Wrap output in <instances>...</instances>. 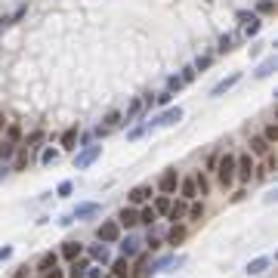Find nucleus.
Returning a JSON list of instances; mask_svg holds the SVG:
<instances>
[{
  "label": "nucleus",
  "mask_w": 278,
  "mask_h": 278,
  "mask_svg": "<svg viewBox=\"0 0 278 278\" xmlns=\"http://www.w3.org/2000/svg\"><path fill=\"white\" fill-rule=\"evenodd\" d=\"M195 186H198V195H207V189H210V183H207V176H204V173H198V176H195Z\"/></svg>",
  "instance_id": "nucleus-30"
},
{
  "label": "nucleus",
  "mask_w": 278,
  "mask_h": 278,
  "mask_svg": "<svg viewBox=\"0 0 278 278\" xmlns=\"http://www.w3.org/2000/svg\"><path fill=\"white\" fill-rule=\"evenodd\" d=\"M189 216L192 219H201V216H204V204H192L189 207Z\"/></svg>",
  "instance_id": "nucleus-38"
},
{
  "label": "nucleus",
  "mask_w": 278,
  "mask_h": 278,
  "mask_svg": "<svg viewBox=\"0 0 278 278\" xmlns=\"http://www.w3.org/2000/svg\"><path fill=\"white\" fill-rule=\"evenodd\" d=\"M46 278H65V275H62V269H49V272H46Z\"/></svg>",
  "instance_id": "nucleus-45"
},
{
  "label": "nucleus",
  "mask_w": 278,
  "mask_h": 278,
  "mask_svg": "<svg viewBox=\"0 0 278 278\" xmlns=\"http://www.w3.org/2000/svg\"><path fill=\"white\" fill-rule=\"evenodd\" d=\"M180 87H183V81H180V78H170V81H167V93H173V90H180Z\"/></svg>",
  "instance_id": "nucleus-41"
},
{
  "label": "nucleus",
  "mask_w": 278,
  "mask_h": 278,
  "mask_svg": "<svg viewBox=\"0 0 278 278\" xmlns=\"http://www.w3.org/2000/svg\"><path fill=\"white\" fill-rule=\"evenodd\" d=\"M176 186H180V176H176V170H167L161 180H158V192H161V195H173Z\"/></svg>",
  "instance_id": "nucleus-6"
},
{
  "label": "nucleus",
  "mask_w": 278,
  "mask_h": 278,
  "mask_svg": "<svg viewBox=\"0 0 278 278\" xmlns=\"http://www.w3.org/2000/svg\"><path fill=\"white\" fill-rule=\"evenodd\" d=\"M25 167H28V148H22L16 158V170H25Z\"/></svg>",
  "instance_id": "nucleus-34"
},
{
  "label": "nucleus",
  "mask_w": 278,
  "mask_h": 278,
  "mask_svg": "<svg viewBox=\"0 0 278 278\" xmlns=\"http://www.w3.org/2000/svg\"><path fill=\"white\" fill-rule=\"evenodd\" d=\"M62 257L74 263V260L81 257V244H78V241H65V247H62Z\"/></svg>",
  "instance_id": "nucleus-17"
},
{
  "label": "nucleus",
  "mask_w": 278,
  "mask_h": 278,
  "mask_svg": "<svg viewBox=\"0 0 278 278\" xmlns=\"http://www.w3.org/2000/svg\"><path fill=\"white\" fill-rule=\"evenodd\" d=\"M56 263H59V254H53V250H49V254H43V257L37 260V272H49V269H56Z\"/></svg>",
  "instance_id": "nucleus-13"
},
{
  "label": "nucleus",
  "mask_w": 278,
  "mask_h": 278,
  "mask_svg": "<svg viewBox=\"0 0 278 278\" xmlns=\"http://www.w3.org/2000/svg\"><path fill=\"white\" fill-rule=\"evenodd\" d=\"M176 121H183V108H180V105H176V108H170V112H164L161 118H155V121H151L145 130H158V127H173Z\"/></svg>",
  "instance_id": "nucleus-3"
},
{
  "label": "nucleus",
  "mask_w": 278,
  "mask_h": 278,
  "mask_svg": "<svg viewBox=\"0 0 278 278\" xmlns=\"http://www.w3.org/2000/svg\"><path fill=\"white\" fill-rule=\"evenodd\" d=\"M263 139H266L269 145H272V142L278 145V124H269V127H266V133H263Z\"/></svg>",
  "instance_id": "nucleus-29"
},
{
  "label": "nucleus",
  "mask_w": 278,
  "mask_h": 278,
  "mask_svg": "<svg viewBox=\"0 0 278 278\" xmlns=\"http://www.w3.org/2000/svg\"><path fill=\"white\" fill-rule=\"evenodd\" d=\"M142 108H145V105H142V99H133L130 108H127V124H130V121H136V118L142 115Z\"/></svg>",
  "instance_id": "nucleus-22"
},
{
  "label": "nucleus",
  "mask_w": 278,
  "mask_h": 278,
  "mask_svg": "<svg viewBox=\"0 0 278 278\" xmlns=\"http://www.w3.org/2000/svg\"><path fill=\"white\" fill-rule=\"evenodd\" d=\"M148 198H151V186H136V189H130V195H127L130 204H142V201H148Z\"/></svg>",
  "instance_id": "nucleus-10"
},
{
  "label": "nucleus",
  "mask_w": 278,
  "mask_h": 278,
  "mask_svg": "<svg viewBox=\"0 0 278 278\" xmlns=\"http://www.w3.org/2000/svg\"><path fill=\"white\" fill-rule=\"evenodd\" d=\"M269 263H272L269 257H257V260H250V263H247V275H263V272L269 269Z\"/></svg>",
  "instance_id": "nucleus-12"
},
{
  "label": "nucleus",
  "mask_w": 278,
  "mask_h": 278,
  "mask_svg": "<svg viewBox=\"0 0 278 278\" xmlns=\"http://www.w3.org/2000/svg\"><path fill=\"white\" fill-rule=\"evenodd\" d=\"M232 43H235V37H232V34L219 37V53H229V49H232Z\"/></svg>",
  "instance_id": "nucleus-33"
},
{
  "label": "nucleus",
  "mask_w": 278,
  "mask_h": 278,
  "mask_svg": "<svg viewBox=\"0 0 278 278\" xmlns=\"http://www.w3.org/2000/svg\"><path fill=\"white\" fill-rule=\"evenodd\" d=\"M96 238H99V244H115V241L121 238V226H118L115 219L102 223V226L96 229Z\"/></svg>",
  "instance_id": "nucleus-2"
},
{
  "label": "nucleus",
  "mask_w": 278,
  "mask_h": 278,
  "mask_svg": "<svg viewBox=\"0 0 278 278\" xmlns=\"http://www.w3.org/2000/svg\"><path fill=\"white\" fill-rule=\"evenodd\" d=\"M118 226H121V229H133V226H139V213L133 207H124L118 213Z\"/></svg>",
  "instance_id": "nucleus-7"
},
{
  "label": "nucleus",
  "mask_w": 278,
  "mask_h": 278,
  "mask_svg": "<svg viewBox=\"0 0 278 278\" xmlns=\"http://www.w3.org/2000/svg\"><path fill=\"white\" fill-rule=\"evenodd\" d=\"M74 142H78V127H68V130L62 133V148H78Z\"/></svg>",
  "instance_id": "nucleus-20"
},
{
  "label": "nucleus",
  "mask_w": 278,
  "mask_h": 278,
  "mask_svg": "<svg viewBox=\"0 0 278 278\" xmlns=\"http://www.w3.org/2000/svg\"><path fill=\"white\" fill-rule=\"evenodd\" d=\"M180 192H183V198H186V201H195V198H198L195 176H192V180H183V183H180Z\"/></svg>",
  "instance_id": "nucleus-15"
},
{
  "label": "nucleus",
  "mask_w": 278,
  "mask_h": 278,
  "mask_svg": "<svg viewBox=\"0 0 278 278\" xmlns=\"http://www.w3.org/2000/svg\"><path fill=\"white\" fill-rule=\"evenodd\" d=\"M266 170H278V155H269L266 158Z\"/></svg>",
  "instance_id": "nucleus-42"
},
{
  "label": "nucleus",
  "mask_w": 278,
  "mask_h": 278,
  "mask_svg": "<svg viewBox=\"0 0 278 278\" xmlns=\"http://www.w3.org/2000/svg\"><path fill=\"white\" fill-rule=\"evenodd\" d=\"M22 139V127H19V124H10V127H7V142H19Z\"/></svg>",
  "instance_id": "nucleus-28"
},
{
  "label": "nucleus",
  "mask_w": 278,
  "mask_h": 278,
  "mask_svg": "<svg viewBox=\"0 0 278 278\" xmlns=\"http://www.w3.org/2000/svg\"><path fill=\"white\" fill-rule=\"evenodd\" d=\"M210 62H213V59H210V56H201V59H198V62H195V65H192V68H195V71H204V68H207V65H210Z\"/></svg>",
  "instance_id": "nucleus-40"
},
{
  "label": "nucleus",
  "mask_w": 278,
  "mask_h": 278,
  "mask_svg": "<svg viewBox=\"0 0 278 278\" xmlns=\"http://www.w3.org/2000/svg\"><path fill=\"white\" fill-rule=\"evenodd\" d=\"M257 10H260V13H272V10H275V4H272V0H263Z\"/></svg>",
  "instance_id": "nucleus-43"
},
{
  "label": "nucleus",
  "mask_w": 278,
  "mask_h": 278,
  "mask_svg": "<svg viewBox=\"0 0 278 278\" xmlns=\"http://www.w3.org/2000/svg\"><path fill=\"white\" fill-rule=\"evenodd\" d=\"M99 155H102V145H90V148L81 151V155H74V167H78V170H87Z\"/></svg>",
  "instance_id": "nucleus-4"
},
{
  "label": "nucleus",
  "mask_w": 278,
  "mask_h": 278,
  "mask_svg": "<svg viewBox=\"0 0 278 278\" xmlns=\"http://www.w3.org/2000/svg\"><path fill=\"white\" fill-rule=\"evenodd\" d=\"M43 139V130H34L31 136H28V142H25V148H37V142Z\"/></svg>",
  "instance_id": "nucleus-35"
},
{
  "label": "nucleus",
  "mask_w": 278,
  "mask_h": 278,
  "mask_svg": "<svg viewBox=\"0 0 278 278\" xmlns=\"http://www.w3.org/2000/svg\"><path fill=\"white\" fill-rule=\"evenodd\" d=\"M167 216H170V219H183V216H186V204H183V201H180V204H170Z\"/></svg>",
  "instance_id": "nucleus-27"
},
{
  "label": "nucleus",
  "mask_w": 278,
  "mask_h": 278,
  "mask_svg": "<svg viewBox=\"0 0 278 278\" xmlns=\"http://www.w3.org/2000/svg\"><path fill=\"white\" fill-rule=\"evenodd\" d=\"M118 121H121V115H118V112H108V115H105V130H112Z\"/></svg>",
  "instance_id": "nucleus-39"
},
{
  "label": "nucleus",
  "mask_w": 278,
  "mask_h": 278,
  "mask_svg": "<svg viewBox=\"0 0 278 278\" xmlns=\"http://www.w3.org/2000/svg\"><path fill=\"white\" fill-rule=\"evenodd\" d=\"M13 155H16V142H7L4 139V142H0V161H10Z\"/></svg>",
  "instance_id": "nucleus-24"
},
{
  "label": "nucleus",
  "mask_w": 278,
  "mask_h": 278,
  "mask_svg": "<svg viewBox=\"0 0 278 278\" xmlns=\"http://www.w3.org/2000/svg\"><path fill=\"white\" fill-rule=\"evenodd\" d=\"M155 219H158V213L151 210V207H145V210L139 213V223H145V226H151V223H155Z\"/></svg>",
  "instance_id": "nucleus-32"
},
{
  "label": "nucleus",
  "mask_w": 278,
  "mask_h": 278,
  "mask_svg": "<svg viewBox=\"0 0 278 278\" xmlns=\"http://www.w3.org/2000/svg\"><path fill=\"white\" fill-rule=\"evenodd\" d=\"M216 164H219V167H216L219 186H223V189H229V186L235 183V155H223V158H219Z\"/></svg>",
  "instance_id": "nucleus-1"
},
{
  "label": "nucleus",
  "mask_w": 278,
  "mask_h": 278,
  "mask_svg": "<svg viewBox=\"0 0 278 278\" xmlns=\"http://www.w3.org/2000/svg\"><path fill=\"white\" fill-rule=\"evenodd\" d=\"M13 278H28V266H22V269H19V272H16Z\"/></svg>",
  "instance_id": "nucleus-47"
},
{
  "label": "nucleus",
  "mask_w": 278,
  "mask_h": 278,
  "mask_svg": "<svg viewBox=\"0 0 278 278\" xmlns=\"http://www.w3.org/2000/svg\"><path fill=\"white\" fill-rule=\"evenodd\" d=\"M238 81H241V74H238V71H232V74H229V78H223V81H219V84H216V87L210 90V96H223L226 90H232V87H235Z\"/></svg>",
  "instance_id": "nucleus-8"
},
{
  "label": "nucleus",
  "mask_w": 278,
  "mask_h": 278,
  "mask_svg": "<svg viewBox=\"0 0 278 278\" xmlns=\"http://www.w3.org/2000/svg\"><path fill=\"white\" fill-rule=\"evenodd\" d=\"M272 68H275V56H269V59H266V62H263L257 71H254V74H257V78H269V74H272Z\"/></svg>",
  "instance_id": "nucleus-25"
},
{
  "label": "nucleus",
  "mask_w": 278,
  "mask_h": 278,
  "mask_svg": "<svg viewBox=\"0 0 278 278\" xmlns=\"http://www.w3.org/2000/svg\"><path fill=\"white\" fill-rule=\"evenodd\" d=\"M112 275H115V278H127V275H130V266H127V260H124V257L112 263Z\"/></svg>",
  "instance_id": "nucleus-18"
},
{
  "label": "nucleus",
  "mask_w": 278,
  "mask_h": 278,
  "mask_svg": "<svg viewBox=\"0 0 278 278\" xmlns=\"http://www.w3.org/2000/svg\"><path fill=\"white\" fill-rule=\"evenodd\" d=\"M180 81H183V87L195 81V68H192V65H189V68H183V74H180Z\"/></svg>",
  "instance_id": "nucleus-36"
},
{
  "label": "nucleus",
  "mask_w": 278,
  "mask_h": 278,
  "mask_svg": "<svg viewBox=\"0 0 278 278\" xmlns=\"http://www.w3.org/2000/svg\"><path fill=\"white\" fill-rule=\"evenodd\" d=\"M99 213V204H96V201H90V204H78V207H74V213H68L71 219H84V216H96Z\"/></svg>",
  "instance_id": "nucleus-9"
},
{
  "label": "nucleus",
  "mask_w": 278,
  "mask_h": 278,
  "mask_svg": "<svg viewBox=\"0 0 278 278\" xmlns=\"http://www.w3.org/2000/svg\"><path fill=\"white\" fill-rule=\"evenodd\" d=\"M87 278H102V272H99V269L93 266V269H87Z\"/></svg>",
  "instance_id": "nucleus-46"
},
{
  "label": "nucleus",
  "mask_w": 278,
  "mask_h": 278,
  "mask_svg": "<svg viewBox=\"0 0 278 278\" xmlns=\"http://www.w3.org/2000/svg\"><path fill=\"white\" fill-rule=\"evenodd\" d=\"M13 257V247H0V260H10Z\"/></svg>",
  "instance_id": "nucleus-44"
},
{
  "label": "nucleus",
  "mask_w": 278,
  "mask_h": 278,
  "mask_svg": "<svg viewBox=\"0 0 278 278\" xmlns=\"http://www.w3.org/2000/svg\"><path fill=\"white\" fill-rule=\"evenodd\" d=\"M260 25H263V22H260L257 16H250V19L244 22V34H247V37H254V34L260 31Z\"/></svg>",
  "instance_id": "nucleus-23"
},
{
  "label": "nucleus",
  "mask_w": 278,
  "mask_h": 278,
  "mask_svg": "<svg viewBox=\"0 0 278 278\" xmlns=\"http://www.w3.org/2000/svg\"><path fill=\"white\" fill-rule=\"evenodd\" d=\"M40 161H43V164H56V161H59V151H56V148H46L43 155H40Z\"/></svg>",
  "instance_id": "nucleus-31"
},
{
  "label": "nucleus",
  "mask_w": 278,
  "mask_h": 278,
  "mask_svg": "<svg viewBox=\"0 0 278 278\" xmlns=\"http://www.w3.org/2000/svg\"><path fill=\"white\" fill-rule=\"evenodd\" d=\"M235 176L241 183H250V176H254V161H250V155H241V158H235Z\"/></svg>",
  "instance_id": "nucleus-5"
},
{
  "label": "nucleus",
  "mask_w": 278,
  "mask_h": 278,
  "mask_svg": "<svg viewBox=\"0 0 278 278\" xmlns=\"http://www.w3.org/2000/svg\"><path fill=\"white\" fill-rule=\"evenodd\" d=\"M136 250H139V238L127 235V238H124V244H121V254H124V260H127V257H136Z\"/></svg>",
  "instance_id": "nucleus-14"
},
{
  "label": "nucleus",
  "mask_w": 278,
  "mask_h": 278,
  "mask_svg": "<svg viewBox=\"0 0 278 278\" xmlns=\"http://www.w3.org/2000/svg\"><path fill=\"white\" fill-rule=\"evenodd\" d=\"M87 269H90V260H74L68 278H87Z\"/></svg>",
  "instance_id": "nucleus-16"
},
{
  "label": "nucleus",
  "mask_w": 278,
  "mask_h": 278,
  "mask_svg": "<svg viewBox=\"0 0 278 278\" xmlns=\"http://www.w3.org/2000/svg\"><path fill=\"white\" fill-rule=\"evenodd\" d=\"M170 204H173V201H170L167 195H161V198L155 201V207H151V210H155V213H167V210H170Z\"/></svg>",
  "instance_id": "nucleus-26"
},
{
  "label": "nucleus",
  "mask_w": 278,
  "mask_h": 278,
  "mask_svg": "<svg viewBox=\"0 0 278 278\" xmlns=\"http://www.w3.org/2000/svg\"><path fill=\"white\" fill-rule=\"evenodd\" d=\"M90 260H96V263L105 266V263L112 260V257H108V244H93V247H90Z\"/></svg>",
  "instance_id": "nucleus-11"
},
{
  "label": "nucleus",
  "mask_w": 278,
  "mask_h": 278,
  "mask_svg": "<svg viewBox=\"0 0 278 278\" xmlns=\"http://www.w3.org/2000/svg\"><path fill=\"white\" fill-rule=\"evenodd\" d=\"M71 189H74V186H71V183L65 180V183H59V189H56V195H59V198H68V195H71Z\"/></svg>",
  "instance_id": "nucleus-37"
},
{
  "label": "nucleus",
  "mask_w": 278,
  "mask_h": 278,
  "mask_svg": "<svg viewBox=\"0 0 278 278\" xmlns=\"http://www.w3.org/2000/svg\"><path fill=\"white\" fill-rule=\"evenodd\" d=\"M180 241H186V229L183 226H173V229L167 232V244H180Z\"/></svg>",
  "instance_id": "nucleus-21"
},
{
  "label": "nucleus",
  "mask_w": 278,
  "mask_h": 278,
  "mask_svg": "<svg viewBox=\"0 0 278 278\" xmlns=\"http://www.w3.org/2000/svg\"><path fill=\"white\" fill-rule=\"evenodd\" d=\"M250 151H254V155H269V142L263 136H254L250 139Z\"/></svg>",
  "instance_id": "nucleus-19"
}]
</instances>
